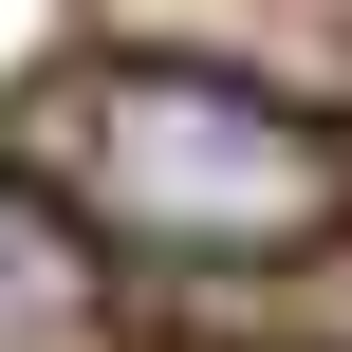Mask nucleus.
Segmentation results:
<instances>
[{"label": "nucleus", "instance_id": "nucleus-2", "mask_svg": "<svg viewBox=\"0 0 352 352\" xmlns=\"http://www.w3.org/2000/svg\"><path fill=\"white\" fill-rule=\"evenodd\" d=\"M130 297H111V241L56 167H0V352H111Z\"/></svg>", "mask_w": 352, "mask_h": 352}, {"label": "nucleus", "instance_id": "nucleus-1", "mask_svg": "<svg viewBox=\"0 0 352 352\" xmlns=\"http://www.w3.org/2000/svg\"><path fill=\"white\" fill-rule=\"evenodd\" d=\"M37 167L111 241H167V260H297L352 204L334 130L297 93H260V74H204V56H74V74H37Z\"/></svg>", "mask_w": 352, "mask_h": 352}]
</instances>
